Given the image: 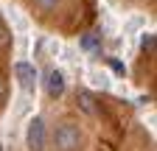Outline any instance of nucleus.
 I'll return each instance as SVG.
<instances>
[{
    "label": "nucleus",
    "mask_w": 157,
    "mask_h": 151,
    "mask_svg": "<svg viewBox=\"0 0 157 151\" xmlns=\"http://www.w3.org/2000/svg\"><path fill=\"white\" fill-rule=\"evenodd\" d=\"M45 92L51 98H59L65 92V76L59 73V70H48L45 73Z\"/></svg>",
    "instance_id": "obj_4"
},
{
    "label": "nucleus",
    "mask_w": 157,
    "mask_h": 151,
    "mask_svg": "<svg viewBox=\"0 0 157 151\" xmlns=\"http://www.w3.org/2000/svg\"><path fill=\"white\" fill-rule=\"evenodd\" d=\"M140 45H143V50H154V34H143Z\"/></svg>",
    "instance_id": "obj_9"
},
{
    "label": "nucleus",
    "mask_w": 157,
    "mask_h": 151,
    "mask_svg": "<svg viewBox=\"0 0 157 151\" xmlns=\"http://www.w3.org/2000/svg\"><path fill=\"white\" fill-rule=\"evenodd\" d=\"M3 92H6V90H3V81H0V98H3Z\"/></svg>",
    "instance_id": "obj_10"
},
{
    "label": "nucleus",
    "mask_w": 157,
    "mask_h": 151,
    "mask_svg": "<svg viewBox=\"0 0 157 151\" xmlns=\"http://www.w3.org/2000/svg\"><path fill=\"white\" fill-rule=\"evenodd\" d=\"M53 143L59 151H78L82 145V129L73 126V123H59L53 131Z\"/></svg>",
    "instance_id": "obj_1"
},
{
    "label": "nucleus",
    "mask_w": 157,
    "mask_h": 151,
    "mask_svg": "<svg viewBox=\"0 0 157 151\" xmlns=\"http://www.w3.org/2000/svg\"><path fill=\"white\" fill-rule=\"evenodd\" d=\"M14 76H17L20 87H23L25 92H34L36 90V67L31 62H17L14 64Z\"/></svg>",
    "instance_id": "obj_3"
},
{
    "label": "nucleus",
    "mask_w": 157,
    "mask_h": 151,
    "mask_svg": "<svg viewBox=\"0 0 157 151\" xmlns=\"http://www.w3.org/2000/svg\"><path fill=\"white\" fill-rule=\"evenodd\" d=\"M45 143H48V131H45V120L42 118H34L25 129V145L28 151H45Z\"/></svg>",
    "instance_id": "obj_2"
},
{
    "label": "nucleus",
    "mask_w": 157,
    "mask_h": 151,
    "mask_svg": "<svg viewBox=\"0 0 157 151\" xmlns=\"http://www.w3.org/2000/svg\"><path fill=\"white\" fill-rule=\"evenodd\" d=\"M34 6L42 9V11H53V9L59 6V0H34Z\"/></svg>",
    "instance_id": "obj_7"
},
{
    "label": "nucleus",
    "mask_w": 157,
    "mask_h": 151,
    "mask_svg": "<svg viewBox=\"0 0 157 151\" xmlns=\"http://www.w3.org/2000/svg\"><path fill=\"white\" fill-rule=\"evenodd\" d=\"M78 106H82L87 115H95V104H93V95H90V92H78Z\"/></svg>",
    "instance_id": "obj_6"
},
{
    "label": "nucleus",
    "mask_w": 157,
    "mask_h": 151,
    "mask_svg": "<svg viewBox=\"0 0 157 151\" xmlns=\"http://www.w3.org/2000/svg\"><path fill=\"white\" fill-rule=\"evenodd\" d=\"M78 45H82L87 53H98V50H101V31H87Z\"/></svg>",
    "instance_id": "obj_5"
},
{
    "label": "nucleus",
    "mask_w": 157,
    "mask_h": 151,
    "mask_svg": "<svg viewBox=\"0 0 157 151\" xmlns=\"http://www.w3.org/2000/svg\"><path fill=\"white\" fill-rule=\"evenodd\" d=\"M0 151H3V148H0Z\"/></svg>",
    "instance_id": "obj_11"
},
{
    "label": "nucleus",
    "mask_w": 157,
    "mask_h": 151,
    "mask_svg": "<svg viewBox=\"0 0 157 151\" xmlns=\"http://www.w3.org/2000/svg\"><path fill=\"white\" fill-rule=\"evenodd\" d=\"M9 39H11V31L3 25V20H0V48H6V45H9Z\"/></svg>",
    "instance_id": "obj_8"
}]
</instances>
